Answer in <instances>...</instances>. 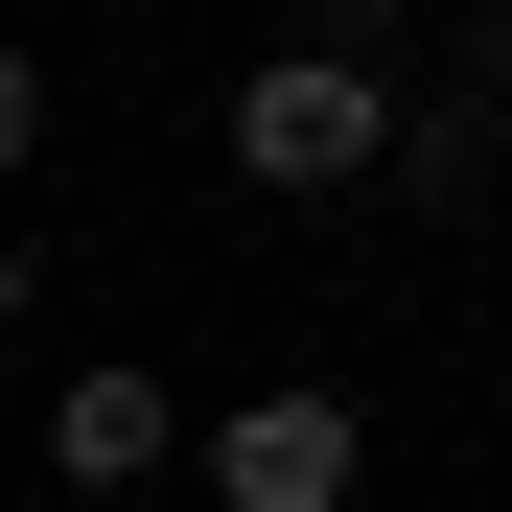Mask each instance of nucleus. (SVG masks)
Wrapping results in <instances>:
<instances>
[{"label": "nucleus", "mask_w": 512, "mask_h": 512, "mask_svg": "<svg viewBox=\"0 0 512 512\" xmlns=\"http://www.w3.org/2000/svg\"><path fill=\"white\" fill-rule=\"evenodd\" d=\"M303 24H326V47H396V24H419V0H303Z\"/></svg>", "instance_id": "obj_5"}, {"label": "nucleus", "mask_w": 512, "mask_h": 512, "mask_svg": "<svg viewBox=\"0 0 512 512\" xmlns=\"http://www.w3.org/2000/svg\"><path fill=\"white\" fill-rule=\"evenodd\" d=\"M163 443H187V396H163L140 350H117V373H70V396H47V489H94V512H117V489H163Z\"/></svg>", "instance_id": "obj_3"}, {"label": "nucleus", "mask_w": 512, "mask_h": 512, "mask_svg": "<svg viewBox=\"0 0 512 512\" xmlns=\"http://www.w3.org/2000/svg\"><path fill=\"white\" fill-rule=\"evenodd\" d=\"M489 117H512V24H489Z\"/></svg>", "instance_id": "obj_7"}, {"label": "nucleus", "mask_w": 512, "mask_h": 512, "mask_svg": "<svg viewBox=\"0 0 512 512\" xmlns=\"http://www.w3.org/2000/svg\"><path fill=\"white\" fill-rule=\"evenodd\" d=\"M210 489H233V512H350V489H373V419L326 396V373H303V396H233V419H210Z\"/></svg>", "instance_id": "obj_2"}, {"label": "nucleus", "mask_w": 512, "mask_h": 512, "mask_svg": "<svg viewBox=\"0 0 512 512\" xmlns=\"http://www.w3.org/2000/svg\"><path fill=\"white\" fill-rule=\"evenodd\" d=\"M0 326H24V233H0Z\"/></svg>", "instance_id": "obj_6"}, {"label": "nucleus", "mask_w": 512, "mask_h": 512, "mask_svg": "<svg viewBox=\"0 0 512 512\" xmlns=\"http://www.w3.org/2000/svg\"><path fill=\"white\" fill-rule=\"evenodd\" d=\"M396 163V94H373V47H256L233 70V187H280V210H326V187H373Z\"/></svg>", "instance_id": "obj_1"}, {"label": "nucleus", "mask_w": 512, "mask_h": 512, "mask_svg": "<svg viewBox=\"0 0 512 512\" xmlns=\"http://www.w3.org/2000/svg\"><path fill=\"white\" fill-rule=\"evenodd\" d=\"M47 163V47H0V187Z\"/></svg>", "instance_id": "obj_4"}]
</instances>
